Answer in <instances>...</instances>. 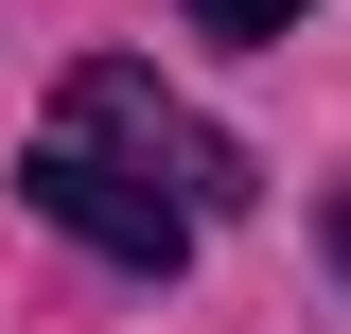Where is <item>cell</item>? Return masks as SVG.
Segmentation results:
<instances>
[{"mask_svg": "<svg viewBox=\"0 0 351 334\" xmlns=\"http://www.w3.org/2000/svg\"><path fill=\"white\" fill-rule=\"evenodd\" d=\"M18 194H36L88 264H123V282H176V264H193V229H211L176 176H141L123 141H106V124H71V106H53V141L18 159Z\"/></svg>", "mask_w": 351, "mask_h": 334, "instance_id": "obj_1", "label": "cell"}, {"mask_svg": "<svg viewBox=\"0 0 351 334\" xmlns=\"http://www.w3.org/2000/svg\"><path fill=\"white\" fill-rule=\"evenodd\" d=\"M71 124H106L141 176H176L193 211H246V159H228V141L193 124V106H176L158 71H123V53H88V71H71Z\"/></svg>", "mask_w": 351, "mask_h": 334, "instance_id": "obj_2", "label": "cell"}, {"mask_svg": "<svg viewBox=\"0 0 351 334\" xmlns=\"http://www.w3.org/2000/svg\"><path fill=\"white\" fill-rule=\"evenodd\" d=\"M316 0H193V36H299Z\"/></svg>", "mask_w": 351, "mask_h": 334, "instance_id": "obj_3", "label": "cell"}, {"mask_svg": "<svg viewBox=\"0 0 351 334\" xmlns=\"http://www.w3.org/2000/svg\"><path fill=\"white\" fill-rule=\"evenodd\" d=\"M316 229H334V264H351V194H334V211H316Z\"/></svg>", "mask_w": 351, "mask_h": 334, "instance_id": "obj_4", "label": "cell"}]
</instances>
